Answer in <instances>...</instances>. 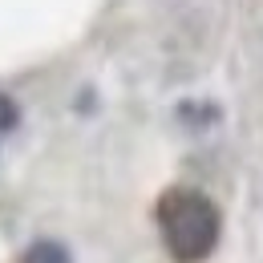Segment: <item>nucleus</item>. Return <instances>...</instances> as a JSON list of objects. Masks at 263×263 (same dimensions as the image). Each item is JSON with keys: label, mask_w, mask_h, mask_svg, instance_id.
<instances>
[{"label": "nucleus", "mask_w": 263, "mask_h": 263, "mask_svg": "<svg viewBox=\"0 0 263 263\" xmlns=\"http://www.w3.org/2000/svg\"><path fill=\"white\" fill-rule=\"evenodd\" d=\"M219 206L198 191H166L158 198V231H162L166 251L178 263H198L206 259L219 243Z\"/></svg>", "instance_id": "obj_1"}, {"label": "nucleus", "mask_w": 263, "mask_h": 263, "mask_svg": "<svg viewBox=\"0 0 263 263\" xmlns=\"http://www.w3.org/2000/svg\"><path fill=\"white\" fill-rule=\"evenodd\" d=\"M21 263H73V255H69L65 243H57V239H36V243L25 247Z\"/></svg>", "instance_id": "obj_2"}, {"label": "nucleus", "mask_w": 263, "mask_h": 263, "mask_svg": "<svg viewBox=\"0 0 263 263\" xmlns=\"http://www.w3.org/2000/svg\"><path fill=\"white\" fill-rule=\"evenodd\" d=\"M16 126H21V105L8 98V93H0V134L16 130Z\"/></svg>", "instance_id": "obj_3"}]
</instances>
